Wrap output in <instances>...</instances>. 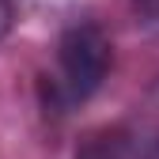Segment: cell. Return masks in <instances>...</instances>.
<instances>
[{
  "label": "cell",
  "mask_w": 159,
  "mask_h": 159,
  "mask_svg": "<svg viewBox=\"0 0 159 159\" xmlns=\"http://www.w3.org/2000/svg\"><path fill=\"white\" fill-rule=\"evenodd\" d=\"M114 61V46L106 30L91 19H76L57 38V72H53V102L68 110L80 106L102 87Z\"/></svg>",
  "instance_id": "1"
},
{
  "label": "cell",
  "mask_w": 159,
  "mask_h": 159,
  "mask_svg": "<svg viewBox=\"0 0 159 159\" xmlns=\"http://www.w3.org/2000/svg\"><path fill=\"white\" fill-rule=\"evenodd\" d=\"M72 159H133V140L125 129H95L76 144Z\"/></svg>",
  "instance_id": "2"
},
{
  "label": "cell",
  "mask_w": 159,
  "mask_h": 159,
  "mask_svg": "<svg viewBox=\"0 0 159 159\" xmlns=\"http://www.w3.org/2000/svg\"><path fill=\"white\" fill-rule=\"evenodd\" d=\"M129 8H133V15L140 19V23L159 27V0H129Z\"/></svg>",
  "instance_id": "3"
},
{
  "label": "cell",
  "mask_w": 159,
  "mask_h": 159,
  "mask_svg": "<svg viewBox=\"0 0 159 159\" xmlns=\"http://www.w3.org/2000/svg\"><path fill=\"white\" fill-rule=\"evenodd\" d=\"M15 27V0H0V42L11 34Z\"/></svg>",
  "instance_id": "4"
},
{
  "label": "cell",
  "mask_w": 159,
  "mask_h": 159,
  "mask_svg": "<svg viewBox=\"0 0 159 159\" xmlns=\"http://www.w3.org/2000/svg\"><path fill=\"white\" fill-rule=\"evenodd\" d=\"M148 159H159V144H155V148H152V152H148Z\"/></svg>",
  "instance_id": "5"
}]
</instances>
